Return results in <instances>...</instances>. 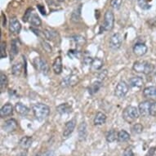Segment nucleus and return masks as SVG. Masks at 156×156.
Segmentation results:
<instances>
[{"label":"nucleus","mask_w":156,"mask_h":156,"mask_svg":"<svg viewBox=\"0 0 156 156\" xmlns=\"http://www.w3.org/2000/svg\"><path fill=\"white\" fill-rule=\"evenodd\" d=\"M151 103L149 101H145L139 104L138 110L140 115L141 116H148L150 115V109H151Z\"/></svg>","instance_id":"ddd939ff"},{"label":"nucleus","mask_w":156,"mask_h":156,"mask_svg":"<svg viewBox=\"0 0 156 156\" xmlns=\"http://www.w3.org/2000/svg\"><path fill=\"white\" fill-rule=\"evenodd\" d=\"M93 61L91 56H85L83 61V66H87L89 67L90 66H92V62Z\"/></svg>","instance_id":"e433bc0d"},{"label":"nucleus","mask_w":156,"mask_h":156,"mask_svg":"<svg viewBox=\"0 0 156 156\" xmlns=\"http://www.w3.org/2000/svg\"><path fill=\"white\" fill-rule=\"evenodd\" d=\"M17 156H27V151H23V152L19 154Z\"/></svg>","instance_id":"3c124183"},{"label":"nucleus","mask_w":156,"mask_h":156,"mask_svg":"<svg viewBox=\"0 0 156 156\" xmlns=\"http://www.w3.org/2000/svg\"><path fill=\"white\" fill-rule=\"evenodd\" d=\"M57 1H58V2H64L65 0H57Z\"/></svg>","instance_id":"864d4df0"},{"label":"nucleus","mask_w":156,"mask_h":156,"mask_svg":"<svg viewBox=\"0 0 156 156\" xmlns=\"http://www.w3.org/2000/svg\"><path fill=\"white\" fill-rule=\"evenodd\" d=\"M143 84L144 81L141 77H133L129 80V85L132 87H141Z\"/></svg>","instance_id":"5701e85b"},{"label":"nucleus","mask_w":156,"mask_h":156,"mask_svg":"<svg viewBox=\"0 0 156 156\" xmlns=\"http://www.w3.org/2000/svg\"><path fill=\"white\" fill-rule=\"evenodd\" d=\"M33 11V9L32 8H28L27 10H26V12H25V15H24L23 18H22V20H23L24 22H27V21L30 20V18L31 15H32V12Z\"/></svg>","instance_id":"4c0bfd02"},{"label":"nucleus","mask_w":156,"mask_h":156,"mask_svg":"<svg viewBox=\"0 0 156 156\" xmlns=\"http://www.w3.org/2000/svg\"><path fill=\"white\" fill-rule=\"evenodd\" d=\"M129 87L124 81H120L119 83L115 89V95L119 98H123L128 94Z\"/></svg>","instance_id":"39448f33"},{"label":"nucleus","mask_w":156,"mask_h":156,"mask_svg":"<svg viewBox=\"0 0 156 156\" xmlns=\"http://www.w3.org/2000/svg\"><path fill=\"white\" fill-rule=\"evenodd\" d=\"M21 30V25L16 17L12 18L9 21V30L12 34H18Z\"/></svg>","instance_id":"6e6552de"},{"label":"nucleus","mask_w":156,"mask_h":156,"mask_svg":"<svg viewBox=\"0 0 156 156\" xmlns=\"http://www.w3.org/2000/svg\"><path fill=\"white\" fill-rule=\"evenodd\" d=\"M62 59L61 56H57L56 59L54 60L53 64H52V69H53L54 73L56 74H60L62 72Z\"/></svg>","instance_id":"2eb2a0df"},{"label":"nucleus","mask_w":156,"mask_h":156,"mask_svg":"<svg viewBox=\"0 0 156 156\" xmlns=\"http://www.w3.org/2000/svg\"><path fill=\"white\" fill-rule=\"evenodd\" d=\"M133 70L137 73L150 74L154 70V66L147 62H136L133 64Z\"/></svg>","instance_id":"7ed1b4c3"},{"label":"nucleus","mask_w":156,"mask_h":156,"mask_svg":"<svg viewBox=\"0 0 156 156\" xmlns=\"http://www.w3.org/2000/svg\"><path fill=\"white\" fill-rule=\"evenodd\" d=\"M147 51H148L147 47L146 44H142V43H137L133 47V52L137 56H144L147 52Z\"/></svg>","instance_id":"9d476101"},{"label":"nucleus","mask_w":156,"mask_h":156,"mask_svg":"<svg viewBox=\"0 0 156 156\" xmlns=\"http://www.w3.org/2000/svg\"><path fill=\"white\" fill-rule=\"evenodd\" d=\"M68 56H69L71 59H74V58L79 57V56H80V51H77V50H69V51H68Z\"/></svg>","instance_id":"a19ab883"},{"label":"nucleus","mask_w":156,"mask_h":156,"mask_svg":"<svg viewBox=\"0 0 156 156\" xmlns=\"http://www.w3.org/2000/svg\"><path fill=\"white\" fill-rule=\"evenodd\" d=\"M149 26L150 27H152V28H155L156 29V16L154 18H151V20L148 21Z\"/></svg>","instance_id":"c03bdc74"},{"label":"nucleus","mask_w":156,"mask_h":156,"mask_svg":"<svg viewBox=\"0 0 156 156\" xmlns=\"http://www.w3.org/2000/svg\"><path fill=\"white\" fill-rule=\"evenodd\" d=\"M37 7H38V9L39 10V12H41L42 15H46V11H45V8H44V6L38 5Z\"/></svg>","instance_id":"49530a36"},{"label":"nucleus","mask_w":156,"mask_h":156,"mask_svg":"<svg viewBox=\"0 0 156 156\" xmlns=\"http://www.w3.org/2000/svg\"><path fill=\"white\" fill-rule=\"evenodd\" d=\"M7 56V51H6V43L5 42H2L1 43V56L0 57L3 59L5 58Z\"/></svg>","instance_id":"ea45409f"},{"label":"nucleus","mask_w":156,"mask_h":156,"mask_svg":"<svg viewBox=\"0 0 156 156\" xmlns=\"http://www.w3.org/2000/svg\"><path fill=\"white\" fill-rule=\"evenodd\" d=\"M79 137L80 141H84L87 137V124L85 122H82L79 126Z\"/></svg>","instance_id":"4be33fe9"},{"label":"nucleus","mask_w":156,"mask_h":156,"mask_svg":"<svg viewBox=\"0 0 156 156\" xmlns=\"http://www.w3.org/2000/svg\"><path fill=\"white\" fill-rule=\"evenodd\" d=\"M15 110L17 112V114L23 115V116L27 115L29 114V112H30V109L26 105H25L24 104H22L21 102H18L16 104Z\"/></svg>","instance_id":"aec40b11"},{"label":"nucleus","mask_w":156,"mask_h":156,"mask_svg":"<svg viewBox=\"0 0 156 156\" xmlns=\"http://www.w3.org/2000/svg\"><path fill=\"white\" fill-rule=\"evenodd\" d=\"M34 156H41V155H40V154H34Z\"/></svg>","instance_id":"603ef678"},{"label":"nucleus","mask_w":156,"mask_h":156,"mask_svg":"<svg viewBox=\"0 0 156 156\" xmlns=\"http://www.w3.org/2000/svg\"><path fill=\"white\" fill-rule=\"evenodd\" d=\"M103 65H104V62H103L102 59H101L99 57H97V58H95L93 59L92 62V68L95 70H99L102 68Z\"/></svg>","instance_id":"7c9ffc66"},{"label":"nucleus","mask_w":156,"mask_h":156,"mask_svg":"<svg viewBox=\"0 0 156 156\" xmlns=\"http://www.w3.org/2000/svg\"><path fill=\"white\" fill-rule=\"evenodd\" d=\"M108 74V71L107 69H103L101 71H100V73L97 74V78H98V80L99 81H102L106 78Z\"/></svg>","instance_id":"58836bf2"},{"label":"nucleus","mask_w":156,"mask_h":156,"mask_svg":"<svg viewBox=\"0 0 156 156\" xmlns=\"http://www.w3.org/2000/svg\"><path fill=\"white\" fill-rule=\"evenodd\" d=\"M56 111L59 113L60 115H66L72 112V107L68 103H63L56 107Z\"/></svg>","instance_id":"dca6fc26"},{"label":"nucleus","mask_w":156,"mask_h":156,"mask_svg":"<svg viewBox=\"0 0 156 156\" xmlns=\"http://www.w3.org/2000/svg\"><path fill=\"white\" fill-rule=\"evenodd\" d=\"M44 34L48 40H54L57 36L56 31L53 30L51 29H46L45 30H44Z\"/></svg>","instance_id":"c756f323"},{"label":"nucleus","mask_w":156,"mask_h":156,"mask_svg":"<svg viewBox=\"0 0 156 156\" xmlns=\"http://www.w3.org/2000/svg\"><path fill=\"white\" fill-rule=\"evenodd\" d=\"M123 156H134V153H133L132 148H127L125 149V151L123 152Z\"/></svg>","instance_id":"37998d69"},{"label":"nucleus","mask_w":156,"mask_h":156,"mask_svg":"<svg viewBox=\"0 0 156 156\" xmlns=\"http://www.w3.org/2000/svg\"><path fill=\"white\" fill-rule=\"evenodd\" d=\"M2 16H3V26H6V16H4V14H2Z\"/></svg>","instance_id":"8fccbe9b"},{"label":"nucleus","mask_w":156,"mask_h":156,"mask_svg":"<svg viewBox=\"0 0 156 156\" xmlns=\"http://www.w3.org/2000/svg\"><path fill=\"white\" fill-rule=\"evenodd\" d=\"M73 40L77 45H79V46H82L83 44L86 43V39H85L84 37H83L81 35H75L73 37Z\"/></svg>","instance_id":"473e14b6"},{"label":"nucleus","mask_w":156,"mask_h":156,"mask_svg":"<svg viewBox=\"0 0 156 156\" xmlns=\"http://www.w3.org/2000/svg\"><path fill=\"white\" fill-rule=\"evenodd\" d=\"M75 127H76V119H73L71 120L68 121L65 124L64 130H63V137L68 138L69 136L71 135L72 133L74 132Z\"/></svg>","instance_id":"0eeeda50"},{"label":"nucleus","mask_w":156,"mask_h":156,"mask_svg":"<svg viewBox=\"0 0 156 156\" xmlns=\"http://www.w3.org/2000/svg\"><path fill=\"white\" fill-rule=\"evenodd\" d=\"M150 115L155 117L156 116V102L151 103V109H150Z\"/></svg>","instance_id":"79ce46f5"},{"label":"nucleus","mask_w":156,"mask_h":156,"mask_svg":"<svg viewBox=\"0 0 156 156\" xmlns=\"http://www.w3.org/2000/svg\"><path fill=\"white\" fill-rule=\"evenodd\" d=\"M8 84V77L5 74H3V72L0 74V89H1V92H4V90L7 88Z\"/></svg>","instance_id":"bb28decb"},{"label":"nucleus","mask_w":156,"mask_h":156,"mask_svg":"<svg viewBox=\"0 0 156 156\" xmlns=\"http://www.w3.org/2000/svg\"><path fill=\"white\" fill-rule=\"evenodd\" d=\"M139 116H140V112H139L138 108L133 106V105L128 106L123 112V119L129 123H133L136 119L139 118Z\"/></svg>","instance_id":"f03ea898"},{"label":"nucleus","mask_w":156,"mask_h":156,"mask_svg":"<svg viewBox=\"0 0 156 156\" xmlns=\"http://www.w3.org/2000/svg\"><path fill=\"white\" fill-rule=\"evenodd\" d=\"M34 115L38 121L45 119L50 114V108L43 103H37L32 106Z\"/></svg>","instance_id":"f257e3e1"},{"label":"nucleus","mask_w":156,"mask_h":156,"mask_svg":"<svg viewBox=\"0 0 156 156\" xmlns=\"http://www.w3.org/2000/svg\"><path fill=\"white\" fill-rule=\"evenodd\" d=\"M82 4L79 5V7H77L71 14V21L74 23H77L80 21L81 19V12H82Z\"/></svg>","instance_id":"6ab92c4d"},{"label":"nucleus","mask_w":156,"mask_h":156,"mask_svg":"<svg viewBox=\"0 0 156 156\" xmlns=\"http://www.w3.org/2000/svg\"><path fill=\"white\" fill-rule=\"evenodd\" d=\"M22 68H23V66H22V64L21 62L15 63L12 67V72L13 75L20 76L21 74V71H22Z\"/></svg>","instance_id":"2f4dec72"},{"label":"nucleus","mask_w":156,"mask_h":156,"mask_svg":"<svg viewBox=\"0 0 156 156\" xmlns=\"http://www.w3.org/2000/svg\"><path fill=\"white\" fill-rule=\"evenodd\" d=\"M130 139V135L125 130H121L118 133V141L119 142H126Z\"/></svg>","instance_id":"cd10ccee"},{"label":"nucleus","mask_w":156,"mask_h":156,"mask_svg":"<svg viewBox=\"0 0 156 156\" xmlns=\"http://www.w3.org/2000/svg\"><path fill=\"white\" fill-rule=\"evenodd\" d=\"M123 3V0H111L110 1V5L113 8H115L116 10H118L121 8Z\"/></svg>","instance_id":"c9c22d12"},{"label":"nucleus","mask_w":156,"mask_h":156,"mask_svg":"<svg viewBox=\"0 0 156 156\" xmlns=\"http://www.w3.org/2000/svg\"><path fill=\"white\" fill-rule=\"evenodd\" d=\"M30 22L32 26H35V27H38V26H40L42 25L41 19L35 13H33L31 15L30 18Z\"/></svg>","instance_id":"c85d7f7f"},{"label":"nucleus","mask_w":156,"mask_h":156,"mask_svg":"<svg viewBox=\"0 0 156 156\" xmlns=\"http://www.w3.org/2000/svg\"><path fill=\"white\" fill-rule=\"evenodd\" d=\"M105 139L108 142H114L116 140H118V133L115 130V129H111V130L108 131L105 136Z\"/></svg>","instance_id":"a878e982"},{"label":"nucleus","mask_w":156,"mask_h":156,"mask_svg":"<svg viewBox=\"0 0 156 156\" xmlns=\"http://www.w3.org/2000/svg\"><path fill=\"white\" fill-rule=\"evenodd\" d=\"M33 142V139L30 136H24L19 141V146L22 149L30 148Z\"/></svg>","instance_id":"b1692460"},{"label":"nucleus","mask_w":156,"mask_h":156,"mask_svg":"<svg viewBox=\"0 0 156 156\" xmlns=\"http://www.w3.org/2000/svg\"><path fill=\"white\" fill-rule=\"evenodd\" d=\"M143 96L146 98L154 99L156 98V87L155 86H151V87H146L143 90Z\"/></svg>","instance_id":"a211bd4d"},{"label":"nucleus","mask_w":156,"mask_h":156,"mask_svg":"<svg viewBox=\"0 0 156 156\" xmlns=\"http://www.w3.org/2000/svg\"><path fill=\"white\" fill-rule=\"evenodd\" d=\"M35 65L37 66V69L44 74V75H47L49 73V66L48 64V62L45 61L44 59L39 57L38 59H36V63Z\"/></svg>","instance_id":"1a4fd4ad"},{"label":"nucleus","mask_w":156,"mask_h":156,"mask_svg":"<svg viewBox=\"0 0 156 156\" xmlns=\"http://www.w3.org/2000/svg\"><path fill=\"white\" fill-rule=\"evenodd\" d=\"M18 42L17 39H13L12 43H11V49H10V54H11V60L14 59L16 55L18 54Z\"/></svg>","instance_id":"393cba45"},{"label":"nucleus","mask_w":156,"mask_h":156,"mask_svg":"<svg viewBox=\"0 0 156 156\" xmlns=\"http://www.w3.org/2000/svg\"><path fill=\"white\" fill-rule=\"evenodd\" d=\"M132 132L134 134H141L143 132V126L141 123H135L132 128Z\"/></svg>","instance_id":"f704fd0d"},{"label":"nucleus","mask_w":156,"mask_h":156,"mask_svg":"<svg viewBox=\"0 0 156 156\" xmlns=\"http://www.w3.org/2000/svg\"><path fill=\"white\" fill-rule=\"evenodd\" d=\"M122 42H123L122 36L118 33L115 34L111 36L110 39V48L113 50H118L119 48H120Z\"/></svg>","instance_id":"423d86ee"},{"label":"nucleus","mask_w":156,"mask_h":156,"mask_svg":"<svg viewBox=\"0 0 156 156\" xmlns=\"http://www.w3.org/2000/svg\"><path fill=\"white\" fill-rule=\"evenodd\" d=\"M139 7L143 10H148L151 8V5L149 3V0H137Z\"/></svg>","instance_id":"72a5a7b5"},{"label":"nucleus","mask_w":156,"mask_h":156,"mask_svg":"<svg viewBox=\"0 0 156 156\" xmlns=\"http://www.w3.org/2000/svg\"><path fill=\"white\" fill-rule=\"evenodd\" d=\"M42 44H43V47H44V48L45 49V50H46L48 52H51V48L48 44H47V43H45V42H43Z\"/></svg>","instance_id":"a18cd8bd"},{"label":"nucleus","mask_w":156,"mask_h":156,"mask_svg":"<svg viewBox=\"0 0 156 156\" xmlns=\"http://www.w3.org/2000/svg\"><path fill=\"white\" fill-rule=\"evenodd\" d=\"M106 115L102 112H98L97 113V115L95 116L94 118V124L97 126L102 125L106 122Z\"/></svg>","instance_id":"412c9836"},{"label":"nucleus","mask_w":156,"mask_h":156,"mask_svg":"<svg viewBox=\"0 0 156 156\" xmlns=\"http://www.w3.org/2000/svg\"><path fill=\"white\" fill-rule=\"evenodd\" d=\"M42 156H54V153L52 151H48L45 152Z\"/></svg>","instance_id":"09e8293b"},{"label":"nucleus","mask_w":156,"mask_h":156,"mask_svg":"<svg viewBox=\"0 0 156 156\" xmlns=\"http://www.w3.org/2000/svg\"><path fill=\"white\" fill-rule=\"evenodd\" d=\"M79 82V77L74 74H71L65 78L64 80H62V87H69V86H74L77 84V83Z\"/></svg>","instance_id":"f8f14e48"},{"label":"nucleus","mask_w":156,"mask_h":156,"mask_svg":"<svg viewBox=\"0 0 156 156\" xmlns=\"http://www.w3.org/2000/svg\"><path fill=\"white\" fill-rule=\"evenodd\" d=\"M12 113L13 107L12 104H10V103H7L4 105H3V107L1 108V110H0L1 118H4V117L10 116L11 115H12Z\"/></svg>","instance_id":"4468645a"},{"label":"nucleus","mask_w":156,"mask_h":156,"mask_svg":"<svg viewBox=\"0 0 156 156\" xmlns=\"http://www.w3.org/2000/svg\"><path fill=\"white\" fill-rule=\"evenodd\" d=\"M18 127V123L16 119H10L5 121V123L3 125V130L7 133H12L13 131H15Z\"/></svg>","instance_id":"9b49d317"},{"label":"nucleus","mask_w":156,"mask_h":156,"mask_svg":"<svg viewBox=\"0 0 156 156\" xmlns=\"http://www.w3.org/2000/svg\"><path fill=\"white\" fill-rule=\"evenodd\" d=\"M115 24V16L111 11L108 10L105 13L104 16V23H103L101 28L104 31H110L114 28Z\"/></svg>","instance_id":"20e7f679"},{"label":"nucleus","mask_w":156,"mask_h":156,"mask_svg":"<svg viewBox=\"0 0 156 156\" xmlns=\"http://www.w3.org/2000/svg\"><path fill=\"white\" fill-rule=\"evenodd\" d=\"M154 149L155 148H151L150 151H149V152L147 153V154H146V156H154Z\"/></svg>","instance_id":"de8ad7c7"},{"label":"nucleus","mask_w":156,"mask_h":156,"mask_svg":"<svg viewBox=\"0 0 156 156\" xmlns=\"http://www.w3.org/2000/svg\"><path fill=\"white\" fill-rule=\"evenodd\" d=\"M102 87V82L97 80L96 82H93L92 84H90V86L87 87V91L90 95H94L95 93H97L99 90L101 89V87Z\"/></svg>","instance_id":"f3484780"}]
</instances>
